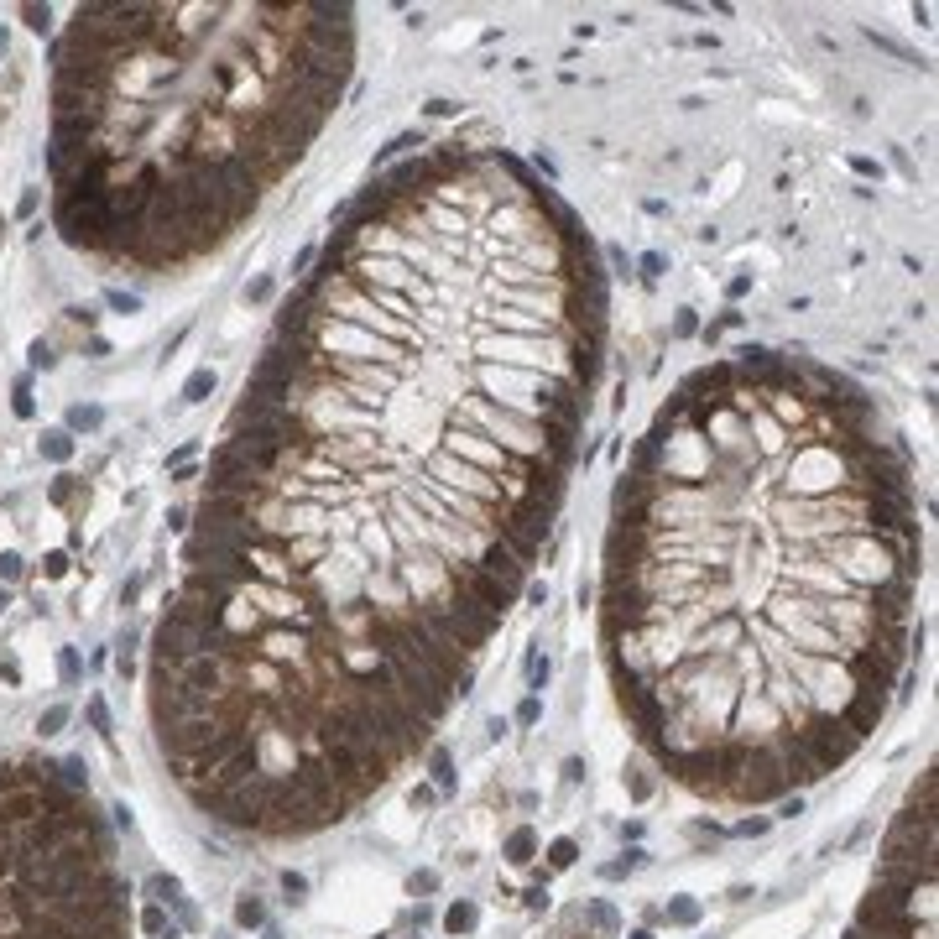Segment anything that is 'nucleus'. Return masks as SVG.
<instances>
[{"instance_id": "obj_1", "label": "nucleus", "mask_w": 939, "mask_h": 939, "mask_svg": "<svg viewBox=\"0 0 939 939\" xmlns=\"http://www.w3.org/2000/svg\"><path fill=\"white\" fill-rule=\"evenodd\" d=\"M449 428L486 433L491 444H501L506 454H517V460H538V465L548 470V428H543V418H527V412H512V407H496L491 397L470 392V397H454Z\"/></svg>"}, {"instance_id": "obj_2", "label": "nucleus", "mask_w": 939, "mask_h": 939, "mask_svg": "<svg viewBox=\"0 0 939 939\" xmlns=\"http://www.w3.org/2000/svg\"><path fill=\"white\" fill-rule=\"evenodd\" d=\"M569 350H574V340L496 334V329H480V334H475V360H480V366H501V360H512V366H548V360H558L563 376H569Z\"/></svg>"}, {"instance_id": "obj_3", "label": "nucleus", "mask_w": 939, "mask_h": 939, "mask_svg": "<svg viewBox=\"0 0 939 939\" xmlns=\"http://www.w3.org/2000/svg\"><path fill=\"white\" fill-rule=\"evenodd\" d=\"M783 788H788V772H783L777 746H772V741H751L746 757H741V767H736V777H731V799H741V803H767V799L783 794Z\"/></svg>"}, {"instance_id": "obj_4", "label": "nucleus", "mask_w": 939, "mask_h": 939, "mask_svg": "<svg viewBox=\"0 0 939 939\" xmlns=\"http://www.w3.org/2000/svg\"><path fill=\"white\" fill-rule=\"evenodd\" d=\"M428 480H433V486L460 491V496H470V501H480V506H491V512H506L501 475H486V470H475V465L454 460V454H444V449H433V454H428Z\"/></svg>"}, {"instance_id": "obj_5", "label": "nucleus", "mask_w": 939, "mask_h": 939, "mask_svg": "<svg viewBox=\"0 0 939 939\" xmlns=\"http://www.w3.org/2000/svg\"><path fill=\"white\" fill-rule=\"evenodd\" d=\"M794 731H799L803 751H809V762L820 767V777H825V772H835L840 762H851V751L861 746V736L845 726L840 715H809V720H803V726H794Z\"/></svg>"}, {"instance_id": "obj_6", "label": "nucleus", "mask_w": 939, "mask_h": 939, "mask_svg": "<svg viewBox=\"0 0 939 939\" xmlns=\"http://www.w3.org/2000/svg\"><path fill=\"white\" fill-rule=\"evenodd\" d=\"M58 230L78 251H104L110 246V230H115L110 198H68V204H58Z\"/></svg>"}, {"instance_id": "obj_7", "label": "nucleus", "mask_w": 939, "mask_h": 939, "mask_svg": "<svg viewBox=\"0 0 939 939\" xmlns=\"http://www.w3.org/2000/svg\"><path fill=\"white\" fill-rule=\"evenodd\" d=\"M470 563H475L480 574H491V580L501 585V590H506V595H512V600L522 595V585H527V569H522V563L512 558V548H506L501 538H491V543L480 548V554L470 558Z\"/></svg>"}, {"instance_id": "obj_8", "label": "nucleus", "mask_w": 939, "mask_h": 939, "mask_svg": "<svg viewBox=\"0 0 939 939\" xmlns=\"http://www.w3.org/2000/svg\"><path fill=\"white\" fill-rule=\"evenodd\" d=\"M882 715H887V689H851L845 694V715L840 720L861 736V741L882 726Z\"/></svg>"}, {"instance_id": "obj_9", "label": "nucleus", "mask_w": 939, "mask_h": 939, "mask_svg": "<svg viewBox=\"0 0 939 939\" xmlns=\"http://www.w3.org/2000/svg\"><path fill=\"white\" fill-rule=\"evenodd\" d=\"M444 929L449 934H470V929H475V903H454L444 914Z\"/></svg>"}, {"instance_id": "obj_10", "label": "nucleus", "mask_w": 939, "mask_h": 939, "mask_svg": "<svg viewBox=\"0 0 939 939\" xmlns=\"http://www.w3.org/2000/svg\"><path fill=\"white\" fill-rule=\"evenodd\" d=\"M532 851H538V835H532V830H512L506 856H512V861H532Z\"/></svg>"}, {"instance_id": "obj_11", "label": "nucleus", "mask_w": 939, "mask_h": 939, "mask_svg": "<svg viewBox=\"0 0 939 939\" xmlns=\"http://www.w3.org/2000/svg\"><path fill=\"white\" fill-rule=\"evenodd\" d=\"M209 392H214V371H193L183 381V402H204Z\"/></svg>"}, {"instance_id": "obj_12", "label": "nucleus", "mask_w": 939, "mask_h": 939, "mask_svg": "<svg viewBox=\"0 0 939 939\" xmlns=\"http://www.w3.org/2000/svg\"><path fill=\"white\" fill-rule=\"evenodd\" d=\"M261 919H266V908H261L256 897L246 892V897H240V903H235V923H240V929H256Z\"/></svg>"}, {"instance_id": "obj_13", "label": "nucleus", "mask_w": 939, "mask_h": 939, "mask_svg": "<svg viewBox=\"0 0 939 939\" xmlns=\"http://www.w3.org/2000/svg\"><path fill=\"white\" fill-rule=\"evenodd\" d=\"M58 777H63V783L73 788V794H84V783H89V767H84V757H68V762L58 767Z\"/></svg>"}, {"instance_id": "obj_14", "label": "nucleus", "mask_w": 939, "mask_h": 939, "mask_svg": "<svg viewBox=\"0 0 939 939\" xmlns=\"http://www.w3.org/2000/svg\"><path fill=\"white\" fill-rule=\"evenodd\" d=\"M42 454H47V460H68V454H73V438L68 433H63V428H58V433H42Z\"/></svg>"}, {"instance_id": "obj_15", "label": "nucleus", "mask_w": 939, "mask_h": 939, "mask_svg": "<svg viewBox=\"0 0 939 939\" xmlns=\"http://www.w3.org/2000/svg\"><path fill=\"white\" fill-rule=\"evenodd\" d=\"M668 923H700V903L694 897H674L668 903Z\"/></svg>"}, {"instance_id": "obj_16", "label": "nucleus", "mask_w": 939, "mask_h": 939, "mask_svg": "<svg viewBox=\"0 0 939 939\" xmlns=\"http://www.w3.org/2000/svg\"><path fill=\"white\" fill-rule=\"evenodd\" d=\"M63 726H68V705H52V710H42V720H37L42 736H58Z\"/></svg>"}, {"instance_id": "obj_17", "label": "nucleus", "mask_w": 939, "mask_h": 939, "mask_svg": "<svg viewBox=\"0 0 939 939\" xmlns=\"http://www.w3.org/2000/svg\"><path fill=\"white\" fill-rule=\"evenodd\" d=\"M642 861H647V851H626V856H621V861H611V866H606V877H611V882H621V877H626V871H637Z\"/></svg>"}, {"instance_id": "obj_18", "label": "nucleus", "mask_w": 939, "mask_h": 939, "mask_svg": "<svg viewBox=\"0 0 939 939\" xmlns=\"http://www.w3.org/2000/svg\"><path fill=\"white\" fill-rule=\"evenodd\" d=\"M574 856H580L574 840H554V845H548V861H554V866H574Z\"/></svg>"}, {"instance_id": "obj_19", "label": "nucleus", "mask_w": 939, "mask_h": 939, "mask_svg": "<svg viewBox=\"0 0 939 939\" xmlns=\"http://www.w3.org/2000/svg\"><path fill=\"white\" fill-rule=\"evenodd\" d=\"M21 21L32 26V32H47V26H52V11H47V6H21Z\"/></svg>"}, {"instance_id": "obj_20", "label": "nucleus", "mask_w": 939, "mask_h": 939, "mask_svg": "<svg viewBox=\"0 0 939 939\" xmlns=\"http://www.w3.org/2000/svg\"><path fill=\"white\" fill-rule=\"evenodd\" d=\"M407 146H423V136H418V131H407V136H397L392 146H381V152H376V162H386V157H397V152H407Z\"/></svg>"}, {"instance_id": "obj_21", "label": "nucleus", "mask_w": 939, "mask_h": 939, "mask_svg": "<svg viewBox=\"0 0 939 939\" xmlns=\"http://www.w3.org/2000/svg\"><path fill=\"white\" fill-rule=\"evenodd\" d=\"M141 929H146V934H172V929H167V914H162V908H146V914H141Z\"/></svg>"}, {"instance_id": "obj_22", "label": "nucleus", "mask_w": 939, "mask_h": 939, "mask_svg": "<svg viewBox=\"0 0 939 939\" xmlns=\"http://www.w3.org/2000/svg\"><path fill=\"white\" fill-rule=\"evenodd\" d=\"M433 777H438V788H449V783H454V762H449V751H433Z\"/></svg>"}, {"instance_id": "obj_23", "label": "nucleus", "mask_w": 939, "mask_h": 939, "mask_svg": "<svg viewBox=\"0 0 939 939\" xmlns=\"http://www.w3.org/2000/svg\"><path fill=\"white\" fill-rule=\"evenodd\" d=\"M68 428H100V407H73V412H68Z\"/></svg>"}, {"instance_id": "obj_24", "label": "nucleus", "mask_w": 939, "mask_h": 939, "mask_svg": "<svg viewBox=\"0 0 939 939\" xmlns=\"http://www.w3.org/2000/svg\"><path fill=\"white\" fill-rule=\"evenodd\" d=\"M89 720H94V731H100L104 741H110V710H104L100 700H89Z\"/></svg>"}, {"instance_id": "obj_25", "label": "nucleus", "mask_w": 939, "mask_h": 939, "mask_svg": "<svg viewBox=\"0 0 939 939\" xmlns=\"http://www.w3.org/2000/svg\"><path fill=\"white\" fill-rule=\"evenodd\" d=\"M58 674H63V683H73V678H78V652H73V647H63V657H58Z\"/></svg>"}, {"instance_id": "obj_26", "label": "nucleus", "mask_w": 939, "mask_h": 939, "mask_svg": "<svg viewBox=\"0 0 939 939\" xmlns=\"http://www.w3.org/2000/svg\"><path fill=\"white\" fill-rule=\"evenodd\" d=\"M52 360H58V355H52V345H47V340H37V345H32V366L52 371Z\"/></svg>"}, {"instance_id": "obj_27", "label": "nucleus", "mask_w": 939, "mask_h": 939, "mask_svg": "<svg viewBox=\"0 0 939 939\" xmlns=\"http://www.w3.org/2000/svg\"><path fill=\"white\" fill-rule=\"evenodd\" d=\"M0 580H21V554H0Z\"/></svg>"}, {"instance_id": "obj_28", "label": "nucleus", "mask_w": 939, "mask_h": 939, "mask_svg": "<svg viewBox=\"0 0 939 939\" xmlns=\"http://www.w3.org/2000/svg\"><path fill=\"white\" fill-rule=\"evenodd\" d=\"M282 887H287V903H298V897L308 892V882L298 877V871H287V877H282Z\"/></svg>"}, {"instance_id": "obj_29", "label": "nucleus", "mask_w": 939, "mask_h": 939, "mask_svg": "<svg viewBox=\"0 0 939 939\" xmlns=\"http://www.w3.org/2000/svg\"><path fill=\"white\" fill-rule=\"evenodd\" d=\"M16 418H32V386L16 381Z\"/></svg>"}, {"instance_id": "obj_30", "label": "nucleus", "mask_w": 939, "mask_h": 939, "mask_svg": "<svg viewBox=\"0 0 939 939\" xmlns=\"http://www.w3.org/2000/svg\"><path fill=\"white\" fill-rule=\"evenodd\" d=\"M266 298H272V282H251V287H246V303H266Z\"/></svg>"}, {"instance_id": "obj_31", "label": "nucleus", "mask_w": 939, "mask_h": 939, "mask_svg": "<svg viewBox=\"0 0 939 939\" xmlns=\"http://www.w3.org/2000/svg\"><path fill=\"white\" fill-rule=\"evenodd\" d=\"M527 674H532V689H543V683H548V657H532Z\"/></svg>"}, {"instance_id": "obj_32", "label": "nucleus", "mask_w": 939, "mask_h": 939, "mask_svg": "<svg viewBox=\"0 0 939 939\" xmlns=\"http://www.w3.org/2000/svg\"><path fill=\"white\" fill-rule=\"evenodd\" d=\"M757 428H762V444H767V449H777V444H783V433H777V423H772V418H762Z\"/></svg>"}, {"instance_id": "obj_33", "label": "nucleus", "mask_w": 939, "mask_h": 939, "mask_svg": "<svg viewBox=\"0 0 939 939\" xmlns=\"http://www.w3.org/2000/svg\"><path fill=\"white\" fill-rule=\"evenodd\" d=\"M104 303H110V308H120V313H136V298H131V292H110Z\"/></svg>"}, {"instance_id": "obj_34", "label": "nucleus", "mask_w": 939, "mask_h": 939, "mask_svg": "<svg viewBox=\"0 0 939 939\" xmlns=\"http://www.w3.org/2000/svg\"><path fill=\"white\" fill-rule=\"evenodd\" d=\"M694 329H700V324H694V308H683V313L674 318V334H694Z\"/></svg>"}, {"instance_id": "obj_35", "label": "nucleus", "mask_w": 939, "mask_h": 939, "mask_svg": "<svg viewBox=\"0 0 939 939\" xmlns=\"http://www.w3.org/2000/svg\"><path fill=\"white\" fill-rule=\"evenodd\" d=\"M517 720H522V726H532V720H538V700H522V705H517Z\"/></svg>"}, {"instance_id": "obj_36", "label": "nucleus", "mask_w": 939, "mask_h": 939, "mask_svg": "<svg viewBox=\"0 0 939 939\" xmlns=\"http://www.w3.org/2000/svg\"><path fill=\"white\" fill-rule=\"evenodd\" d=\"M433 887H438L433 871H418V877H412V892H433Z\"/></svg>"}, {"instance_id": "obj_37", "label": "nucleus", "mask_w": 939, "mask_h": 939, "mask_svg": "<svg viewBox=\"0 0 939 939\" xmlns=\"http://www.w3.org/2000/svg\"><path fill=\"white\" fill-rule=\"evenodd\" d=\"M527 908H548V887L538 882V887H527Z\"/></svg>"}, {"instance_id": "obj_38", "label": "nucleus", "mask_w": 939, "mask_h": 939, "mask_svg": "<svg viewBox=\"0 0 939 939\" xmlns=\"http://www.w3.org/2000/svg\"><path fill=\"white\" fill-rule=\"evenodd\" d=\"M47 574H52V580H58V574H68V558H63V554H47Z\"/></svg>"}, {"instance_id": "obj_39", "label": "nucleus", "mask_w": 939, "mask_h": 939, "mask_svg": "<svg viewBox=\"0 0 939 939\" xmlns=\"http://www.w3.org/2000/svg\"><path fill=\"white\" fill-rule=\"evenodd\" d=\"M454 110H460L454 100H433V104H428V115H454Z\"/></svg>"}, {"instance_id": "obj_40", "label": "nucleus", "mask_w": 939, "mask_h": 939, "mask_svg": "<svg viewBox=\"0 0 939 939\" xmlns=\"http://www.w3.org/2000/svg\"><path fill=\"white\" fill-rule=\"evenodd\" d=\"M851 167L861 172V178H871V172H877V162H871V157H851Z\"/></svg>"}, {"instance_id": "obj_41", "label": "nucleus", "mask_w": 939, "mask_h": 939, "mask_svg": "<svg viewBox=\"0 0 939 939\" xmlns=\"http://www.w3.org/2000/svg\"><path fill=\"white\" fill-rule=\"evenodd\" d=\"M6 606H11V595H6V590H0V611H6Z\"/></svg>"}, {"instance_id": "obj_42", "label": "nucleus", "mask_w": 939, "mask_h": 939, "mask_svg": "<svg viewBox=\"0 0 939 939\" xmlns=\"http://www.w3.org/2000/svg\"><path fill=\"white\" fill-rule=\"evenodd\" d=\"M632 939H652V934H647V929H637V934H632Z\"/></svg>"}]
</instances>
